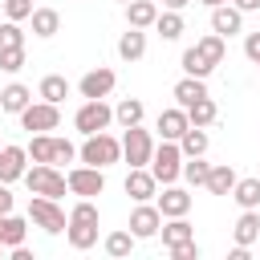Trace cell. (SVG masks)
Here are the masks:
<instances>
[{
  "label": "cell",
  "instance_id": "cell-1",
  "mask_svg": "<svg viewBox=\"0 0 260 260\" xmlns=\"http://www.w3.org/2000/svg\"><path fill=\"white\" fill-rule=\"evenodd\" d=\"M24 187H28V195L61 199V195L69 191V179H65V171H61V167H53V162H32V167L24 171Z\"/></svg>",
  "mask_w": 260,
  "mask_h": 260
},
{
  "label": "cell",
  "instance_id": "cell-2",
  "mask_svg": "<svg viewBox=\"0 0 260 260\" xmlns=\"http://www.w3.org/2000/svg\"><path fill=\"white\" fill-rule=\"evenodd\" d=\"M77 158L81 162H89V167H114V162H122V138H114V134H85V142H81V150H77Z\"/></svg>",
  "mask_w": 260,
  "mask_h": 260
},
{
  "label": "cell",
  "instance_id": "cell-3",
  "mask_svg": "<svg viewBox=\"0 0 260 260\" xmlns=\"http://www.w3.org/2000/svg\"><path fill=\"white\" fill-rule=\"evenodd\" d=\"M28 223H37L45 236H61V232L69 228V215H65V207H61L57 199L32 195V199H28Z\"/></svg>",
  "mask_w": 260,
  "mask_h": 260
},
{
  "label": "cell",
  "instance_id": "cell-4",
  "mask_svg": "<svg viewBox=\"0 0 260 260\" xmlns=\"http://www.w3.org/2000/svg\"><path fill=\"white\" fill-rule=\"evenodd\" d=\"M150 175L158 179V187H167V183L183 179V150H179V142L162 138V142L154 146V158H150Z\"/></svg>",
  "mask_w": 260,
  "mask_h": 260
},
{
  "label": "cell",
  "instance_id": "cell-5",
  "mask_svg": "<svg viewBox=\"0 0 260 260\" xmlns=\"http://www.w3.org/2000/svg\"><path fill=\"white\" fill-rule=\"evenodd\" d=\"M16 118H20V130H28V134H53L61 126V110L53 102H45V98L41 102H28Z\"/></svg>",
  "mask_w": 260,
  "mask_h": 260
},
{
  "label": "cell",
  "instance_id": "cell-6",
  "mask_svg": "<svg viewBox=\"0 0 260 260\" xmlns=\"http://www.w3.org/2000/svg\"><path fill=\"white\" fill-rule=\"evenodd\" d=\"M110 122H114V106H106V98H85L73 114L77 134H102Z\"/></svg>",
  "mask_w": 260,
  "mask_h": 260
},
{
  "label": "cell",
  "instance_id": "cell-7",
  "mask_svg": "<svg viewBox=\"0 0 260 260\" xmlns=\"http://www.w3.org/2000/svg\"><path fill=\"white\" fill-rule=\"evenodd\" d=\"M154 138H150V130H142V122L138 126H126V134H122V162H130V167H150V158H154Z\"/></svg>",
  "mask_w": 260,
  "mask_h": 260
},
{
  "label": "cell",
  "instance_id": "cell-8",
  "mask_svg": "<svg viewBox=\"0 0 260 260\" xmlns=\"http://www.w3.org/2000/svg\"><path fill=\"white\" fill-rule=\"evenodd\" d=\"M65 179H69V191H73V195H81V199H93V195H102V191H106V171H102V167H89V162L69 167V171H65Z\"/></svg>",
  "mask_w": 260,
  "mask_h": 260
},
{
  "label": "cell",
  "instance_id": "cell-9",
  "mask_svg": "<svg viewBox=\"0 0 260 260\" xmlns=\"http://www.w3.org/2000/svg\"><path fill=\"white\" fill-rule=\"evenodd\" d=\"M138 240H150V236H158V228H162V211H158V203H134V211H130V223H126Z\"/></svg>",
  "mask_w": 260,
  "mask_h": 260
},
{
  "label": "cell",
  "instance_id": "cell-10",
  "mask_svg": "<svg viewBox=\"0 0 260 260\" xmlns=\"http://www.w3.org/2000/svg\"><path fill=\"white\" fill-rule=\"evenodd\" d=\"M114 85H118L114 69L98 65V69H89V73L77 81V93H81V98H110V93H114Z\"/></svg>",
  "mask_w": 260,
  "mask_h": 260
},
{
  "label": "cell",
  "instance_id": "cell-11",
  "mask_svg": "<svg viewBox=\"0 0 260 260\" xmlns=\"http://www.w3.org/2000/svg\"><path fill=\"white\" fill-rule=\"evenodd\" d=\"M126 195H130L134 203H150V199L158 195V179L150 175V167H130V175H126Z\"/></svg>",
  "mask_w": 260,
  "mask_h": 260
},
{
  "label": "cell",
  "instance_id": "cell-12",
  "mask_svg": "<svg viewBox=\"0 0 260 260\" xmlns=\"http://www.w3.org/2000/svg\"><path fill=\"white\" fill-rule=\"evenodd\" d=\"M28 171V150L24 146H0V183H16Z\"/></svg>",
  "mask_w": 260,
  "mask_h": 260
},
{
  "label": "cell",
  "instance_id": "cell-13",
  "mask_svg": "<svg viewBox=\"0 0 260 260\" xmlns=\"http://www.w3.org/2000/svg\"><path fill=\"white\" fill-rule=\"evenodd\" d=\"M211 32H219V37H236V32H244V12L228 0V4H219V8H211Z\"/></svg>",
  "mask_w": 260,
  "mask_h": 260
},
{
  "label": "cell",
  "instance_id": "cell-14",
  "mask_svg": "<svg viewBox=\"0 0 260 260\" xmlns=\"http://www.w3.org/2000/svg\"><path fill=\"white\" fill-rule=\"evenodd\" d=\"M187 126H191V118H187V110H183V106L162 110V114H158V122H154L158 138H171V142H179V138L187 134Z\"/></svg>",
  "mask_w": 260,
  "mask_h": 260
},
{
  "label": "cell",
  "instance_id": "cell-15",
  "mask_svg": "<svg viewBox=\"0 0 260 260\" xmlns=\"http://www.w3.org/2000/svg\"><path fill=\"white\" fill-rule=\"evenodd\" d=\"M154 203H158L162 219H171V215H187V211H191V191H183V187L167 183V187H162V195H154Z\"/></svg>",
  "mask_w": 260,
  "mask_h": 260
},
{
  "label": "cell",
  "instance_id": "cell-16",
  "mask_svg": "<svg viewBox=\"0 0 260 260\" xmlns=\"http://www.w3.org/2000/svg\"><path fill=\"white\" fill-rule=\"evenodd\" d=\"M65 240H69V248H77V252H89V248L98 244V219H69V228H65Z\"/></svg>",
  "mask_w": 260,
  "mask_h": 260
},
{
  "label": "cell",
  "instance_id": "cell-17",
  "mask_svg": "<svg viewBox=\"0 0 260 260\" xmlns=\"http://www.w3.org/2000/svg\"><path fill=\"white\" fill-rule=\"evenodd\" d=\"M232 240L236 244H260V211L256 207H244L240 211V219H236V228H232Z\"/></svg>",
  "mask_w": 260,
  "mask_h": 260
},
{
  "label": "cell",
  "instance_id": "cell-18",
  "mask_svg": "<svg viewBox=\"0 0 260 260\" xmlns=\"http://www.w3.org/2000/svg\"><path fill=\"white\" fill-rule=\"evenodd\" d=\"M199 98H207V77H191V73H183V81L175 85V106H195Z\"/></svg>",
  "mask_w": 260,
  "mask_h": 260
},
{
  "label": "cell",
  "instance_id": "cell-19",
  "mask_svg": "<svg viewBox=\"0 0 260 260\" xmlns=\"http://www.w3.org/2000/svg\"><path fill=\"white\" fill-rule=\"evenodd\" d=\"M158 236H162V248H175V244H187V240H195V228L187 223V215H171V219L158 228Z\"/></svg>",
  "mask_w": 260,
  "mask_h": 260
},
{
  "label": "cell",
  "instance_id": "cell-20",
  "mask_svg": "<svg viewBox=\"0 0 260 260\" xmlns=\"http://www.w3.org/2000/svg\"><path fill=\"white\" fill-rule=\"evenodd\" d=\"M158 20V4L154 0H130L126 4V24L130 28H154Z\"/></svg>",
  "mask_w": 260,
  "mask_h": 260
},
{
  "label": "cell",
  "instance_id": "cell-21",
  "mask_svg": "<svg viewBox=\"0 0 260 260\" xmlns=\"http://www.w3.org/2000/svg\"><path fill=\"white\" fill-rule=\"evenodd\" d=\"M32 37H41V41H49V37H57L61 32V12L57 8H32Z\"/></svg>",
  "mask_w": 260,
  "mask_h": 260
},
{
  "label": "cell",
  "instance_id": "cell-22",
  "mask_svg": "<svg viewBox=\"0 0 260 260\" xmlns=\"http://www.w3.org/2000/svg\"><path fill=\"white\" fill-rule=\"evenodd\" d=\"M28 102H32V89L20 85V81H12V85L0 89V114H20Z\"/></svg>",
  "mask_w": 260,
  "mask_h": 260
},
{
  "label": "cell",
  "instance_id": "cell-23",
  "mask_svg": "<svg viewBox=\"0 0 260 260\" xmlns=\"http://www.w3.org/2000/svg\"><path fill=\"white\" fill-rule=\"evenodd\" d=\"M24 236H28V219H20V215H0V244L12 252L16 244H24Z\"/></svg>",
  "mask_w": 260,
  "mask_h": 260
},
{
  "label": "cell",
  "instance_id": "cell-24",
  "mask_svg": "<svg viewBox=\"0 0 260 260\" xmlns=\"http://www.w3.org/2000/svg\"><path fill=\"white\" fill-rule=\"evenodd\" d=\"M146 53V28H126L118 37V57L122 61H138Z\"/></svg>",
  "mask_w": 260,
  "mask_h": 260
},
{
  "label": "cell",
  "instance_id": "cell-25",
  "mask_svg": "<svg viewBox=\"0 0 260 260\" xmlns=\"http://www.w3.org/2000/svg\"><path fill=\"white\" fill-rule=\"evenodd\" d=\"M134 244H138V236H134L130 228H118V232H110V236H106V244H102V248H106V256L122 260V256H130V252H134Z\"/></svg>",
  "mask_w": 260,
  "mask_h": 260
},
{
  "label": "cell",
  "instance_id": "cell-26",
  "mask_svg": "<svg viewBox=\"0 0 260 260\" xmlns=\"http://www.w3.org/2000/svg\"><path fill=\"white\" fill-rule=\"evenodd\" d=\"M37 98H45V102L61 106V102L69 98V81H65L61 73H49V77H41V85H37Z\"/></svg>",
  "mask_w": 260,
  "mask_h": 260
},
{
  "label": "cell",
  "instance_id": "cell-27",
  "mask_svg": "<svg viewBox=\"0 0 260 260\" xmlns=\"http://www.w3.org/2000/svg\"><path fill=\"white\" fill-rule=\"evenodd\" d=\"M142 118H146V106H142L138 98H122V102L114 106V122H118L122 130H126V126H138Z\"/></svg>",
  "mask_w": 260,
  "mask_h": 260
},
{
  "label": "cell",
  "instance_id": "cell-28",
  "mask_svg": "<svg viewBox=\"0 0 260 260\" xmlns=\"http://www.w3.org/2000/svg\"><path fill=\"white\" fill-rule=\"evenodd\" d=\"M232 187H236V171H232V162H215L211 175H207V191H211V195H232Z\"/></svg>",
  "mask_w": 260,
  "mask_h": 260
},
{
  "label": "cell",
  "instance_id": "cell-29",
  "mask_svg": "<svg viewBox=\"0 0 260 260\" xmlns=\"http://www.w3.org/2000/svg\"><path fill=\"white\" fill-rule=\"evenodd\" d=\"M183 12H175V8H167V12H158V20H154V32L162 37V41H179L183 37Z\"/></svg>",
  "mask_w": 260,
  "mask_h": 260
},
{
  "label": "cell",
  "instance_id": "cell-30",
  "mask_svg": "<svg viewBox=\"0 0 260 260\" xmlns=\"http://www.w3.org/2000/svg\"><path fill=\"white\" fill-rule=\"evenodd\" d=\"M195 49L211 61V65H223V57H228V37H219V32H207V37H199L195 41Z\"/></svg>",
  "mask_w": 260,
  "mask_h": 260
},
{
  "label": "cell",
  "instance_id": "cell-31",
  "mask_svg": "<svg viewBox=\"0 0 260 260\" xmlns=\"http://www.w3.org/2000/svg\"><path fill=\"white\" fill-rule=\"evenodd\" d=\"M24 150H28L32 162H53V158H57V138H53V134H32Z\"/></svg>",
  "mask_w": 260,
  "mask_h": 260
},
{
  "label": "cell",
  "instance_id": "cell-32",
  "mask_svg": "<svg viewBox=\"0 0 260 260\" xmlns=\"http://www.w3.org/2000/svg\"><path fill=\"white\" fill-rule=\"evenodd\" d=\"M179 150H183V158L207 154V130H203V126H187V134L179 138Z\"/></svg>",
  "mask_w": 260,
  "mask_h": 260
},
{
  "label": "cell",
  "instance_id": "cell-33",
  "mask_svg": "<svg viewBox=\"0 0 260 260\" xmlns=\"http://www.w3.org/2000/svg\"><path fill=\"white\" fill-rule=\"evenodd\" d=\"M232 199L240 203V211H244V207H260V179H236Z\"/></svg>",
  "mask_w": 260,
  "mask_h": 260
},
{
  "label": "cell",
  "instance_id": "cell-34",
  "mask_svg": "<svg viewBox=\"0 0 260 260\" xmlns=\"http://www.w3.org/2000/svg\"><path fill=\"white\" fill-rule=\"evenodd\" d=\"M187 118H191V126H211V122L219 118V106H215L211 93H207V98H199L195 106H187Z\"/></svg>",
  "mask_w": 260,
  "mask_h": 260
},
{
  "label": "cell",
  "instance_id": "cell-35",
  "mask_svg": "<svg viewBox=\"0 0 260 260\" xmlns=\"http://www.w3.org/2000/svg\"><path fill=\"white\" fill-rule=\"evenodd\" d=\"M207 175H211V162H203V154L183 158V179H187L191 187H207Z\"/></svg>",
  "mask_w": 260,
  "mask_h": 260
},
{
  "label": "cell",
  "instance_id": "cell-36",
  "mask_svg": "<svg viewBox=\"0 0 260 260\" xmlns=\"http://www.w3.org/2000/svg\"><path fill=\"white\" fill-rule=\"evenodd\" d=\"M179 65H183V73H191V77H207V73L215 69V65H211V61H207V57H203L195 45L183 53V61H179Z\"/></svg>",
  "mask_w": 260,
  "mask_h": 260
},
{
  "label": "cell",
  "instance_id": "cell-37",
  "mask_svg": "<svg viewBox=\"0 0 260 260\" xmlns=\"http://www.w3.org/2000/svg\"><path fill=\"white\" fill-rule=\"evenodd\" d=\"M20 45H24L20 20H4V24H0V49H20Z\"/></svg>",
  "mask_w": 260,
  "mask_h": 260
},
{
  "label": "cell",
  "instance_id": "cell-38",
  "mask_svg": "<svg viewBox=\"0 0 260 260\" xmlns=\"http://www.w3.org/2000/svg\"><path fill=\"white\" fill-rule=\"evenodd\" d=\"M0 69L4 73H20L24 69V45L20 49H0Z\"/></svg>",
  "mask_w": 260,
  "mask_h": 260
},
{
  "label": "cell",
  "instance_id": "cell-39",
  "mask_svg": "<svg viewBox=\"0 0 260 260\" xmlns=\"http://www.w3.org/2000/svg\"><path fill=\"white\" fill-rule=\"evenodd\" d=\"M8 20H28L32 16V0H0Z\"/></svg>",
  "mask_w": 260,
  "mask_h": 260
},
{
  "label": "cell",
  "instance_id": "cell-40",
  "mask_svg": "<svg viewBox=\"0 0 260 260\" xmlns=\"http://www.w3.org/2000/svg\"><path fill=\"white\" fill-rule=\"evenodd\" d=\"M167 252H171V260H199V244H195V240L175 244V248H167Z\"/></svg>",
  "mask_w": 260,
  "mask_h": 260
},
{
  "label": "cell",
  "instance_id": "cell-41",
  "mask_svg": "<svg viewBox=\"0 0 260 260\" xmlns=\"http://www.w3.org/2000/svg\"><path fill=\"white\" fill-rule=\"evenodd\" d=\"M77 158V146L69 142V138H57V158H53V167H61V162H73Z\"/></svg>",
  "mask_w": 260,
  "mask_h": 260
},
{
  "label": "cell",
  "instance_id": "cell-42",
  "mask_svg": "<svg viewBox=\"0 0 260 260\" xmlns=\"http://www.w3.org/2000/svg\"><path fill=\"white\" fill-rule=\"evenodd\" d=\"M244 57H248L252 65H260V32H248V37H244Z\"/></svg>",
  "mask_w": 260,
  "mask_h": 260
},
{
  "label": "cell",
  "instance_id": "cell-43",
  "mask_svg": "<svg viewBox=\"0 0 260 260\" xmlns=\"http://www.w3.org/2000/svg\"><path fill=\"white\" fill-rule=\"evenodd\" d=\"M232 4H236L240 12H256V8H260V0H232Z\"/></svg>",
  "mask_w": 260,
  "mask_h": 260
},
{
  "label": "cell",
  "instance_id": "cell-44",
  "mask_svg": "<svg viewBox=\"0 0 260 260\" xmlns=\"http://www.w3.org/2000/svg\"><path fill=\"white\" fill-rule=\"evenodd\" d=\"M162 4H167V8H175V12H183V8L191 4V0H162Z\"/></svg>",
  "mask_w": 260,
  "mask_h": 260
},
{
  "label": "cell",
  "instance_id": "cell-45",
  "mask_svg": "<svg viewBox=\"0 0 260 260\" xmlns=\"http://www.w3.org/2000/svg\"><path fill=\"white\" fill-rule=\"evenodd\" d=\"M199 4H207V8H219V4H228V0H199Z\"/></svg>",
  "mask_w": 260,
  "mask_h": 260
},
{
  "label": "cell",
  "instance_id": "cell-46",
  "mask_svg": "<svg viewBox=\"0 0 260 260\" xmlns=\"http://www.w3.org/2000/svg\"><path fill=\"white\" fill-rule=\"evenodd\" d=\"M4 252H8V248H4V244H0V260H4Z\"/></svg>",
  "mask_w": 260,
  "mask_h": 260
},
{
  "label": "cell",
  "instance_id": "cell-47",
  "mask_svg": "<svg viewBox=\"0 0 260 260\" xmlns=\"http://www.w3.org/2000/svg\"><path fill=\"white\" fill-rule=\"evenodd\" d=\"M118 4H122V8H126V4H130V0H118Z\"/></svg>",
  "mask_w": 260,
  "mask_h": 260
}]
</instances>
